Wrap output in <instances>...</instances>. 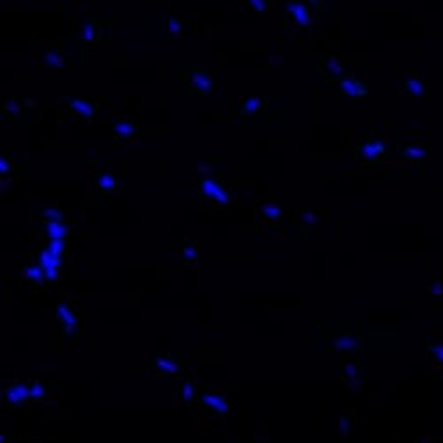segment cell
<instances>
[{
  "instance_id": "1",
  "label": "cell",
  "mask_w": 443,
  "mask_h": 443,
  "mask_svg": "<svg viewBox=\"0 0 443 443\" xmlns=\"http://www.w3.org/2000/svg\"><path fill=\"white\" fill-rule=\"evenodd\" d=\"M200 191H202V195H206V197H209V199H213L215 202H218L220 206H227L229 204V193H227L223 188H222L220 185H218L215 179H211V177H206V179H202V183H200Z\"/></svg>"
},
{
  "instance_id": "2",
  "label": "cell",
  "mask_w": 443,
  "mask_h": 443,
  "mask_svg": "<svg viewBox=\"0 0 443 443\" xmlns=\"http://www.w3.org/2000/svg\"><path fill=\"white\" fill-rule=\"evenodd\" d=\"M31 399V386L27 383H13L4 392V401L9 404H22Z\"/></svg>"
},
{
  "instance_id": "3",
  "label": "cell",
  "mask_w": 443,
  "mask_h": 443,
  "mask_svg": "<svg viewBox=\"0 0 443 443\" xmlns=\"http://www.w3.org/2000/svg\"><path fill=\"white\" fill-rule=\"evenodd\" d=\"M39 266L44 270V277L50 280L57 279V270L61 266V257L53 255L48 248L39 253Z\"/></svg>"
},
{
  "instance_id": "4",
  "label": "cell",
  "mask_w": 443,
  "mask_h": 443,
  "mask_svg": "<svg viewBox=\"0 0 443 443\" xmlns=\"http://www.w3.org/2000/svg\"><path fill=\"white\" fill-rule=\"evenodd\" d=\"M55 312H57L59 319H61V323L64 324V332L66 333H71L76 326H78V319H76L75 312L69 309L67 303L61 301V303L57 305V309H55Z\"/></svg>"
},
{
  "instance_id": "5",
  "label": "cell",
  "mask_w": 443,
  "mask_h": 443,
  "mask_svg": "<svg viewBox=\"0 0 443 443\" xmlns=\"http://www.w3.org/2000/svg\"><path fill=\"white\" fill-rule=\"evenodd\" d=\"M200 403L206 404V406L213 408L215 411L220 416H225L229 413V406H227V399L223 395H217V394H202L200 395Z\"/></svg>"
},
{
  "instance_id": "6",
  "label": "cell",
  "mask_w": 443,
  "mask_h": 443,
  "mask_svg": "<svg viewBox=\"0 0 443 443\" xmlns=\"http://www.w3.org/2000/svg\"><path fill=\"white\" fill-rule=\"evenodd\" d=\"M67 106L71 108V112L76 115H82L85 119H93L94 115V106L87 101V99H82V97H69L67 99Z\"/></svg>"
},
{
  "instance_id": "7",
  "label": "cell",
  "mask_w": 443,
  "mask_h": 443,
  "mask_svg": "<svg viewBox=\"0 0 443 443\" xmlns=\"http://www.w3.org/2000/svg\"><path fill=\"white\" fill-rule=\"evenodd\" d=\"M190 85L200 94H206L213 87V78L204 71H193L190 75Z\"/></svg>"
},
{
  "instance_id": "8",
  "label": "cell",
  "mask_w": 443,
  "mask_h": 443,
  "mask_svg": "<svg viewBox=\"0 0 443 443\" xmlns=\"http://www.w3.org/2000/svg\"><path fill=\"white\" fill-rule=\"evenodd\" d=\"M287 13L292 16V20L298 23L300 27H309L310 18L307 13V7L301 2H289L287 4Z\"/></svg>"
},
{
  "instance_id": "9",
  "label": "cell",
  "mask_w": 443,
  "mask_h": 443,
  "mask_svg": "<svg viewBox=\"0 0 443 443\" xmlns=\"http://www.w3.org/2000/svg\"><path fill=\"white\" fill-rule=\"evenodd\" d=\"M341 89H342V93L348 94V96H363V94L367 93L365 84H362L358 80H354L353 76H346V78H342Z\"/></svg>"
},
{
  "instance_id": "10",
  "label": "cell",
  "mask_w": 443,
  "mask_h": 443,
  "mask_svg": "<svg viewBox=\"0 0 443 443\" xmlns=\"http://www.w3.org/2000/svg\"><path fill=\"white\" fill-rule=\"evenodd\" d=\"M155 367L158 374H176L179 372V362L172 358H156Z\"/></svg>"
},
{
  "instance_id": "11",
  "label": "cell",
  "mask_w": 443,
  "mask_h": 443,
  "mask_svg": "<svg viewBox=\"0 0 443 443\" xmlns=\"http://www.w3.org/2000/svg\"><path fill=\"white\" fill-rule=\"evenodd\" d=\"M46 234L50 239H64L67 234V229L61 220H50L46 223Z\"/></svg>"
},
{
  "instance_id": "12",
  "label": "cell",
  "mask_w": 443,
  "mask_h": 443,
  "mask_svg": "<svg viewBox=\"0 0 443 443\" xmlns=\"http://www.w3.org/2000/svg\"><path fill=\"white\" fill-rule=\"evenodd\" d=\"M96 188L99 191H112L115 188V177L110 172H103L96 177Z\"/></svg>"
},
{
  "instance_id": "13",
  "label": "cell",
  "mask_w": 443,
  "mask_h": 443,
  "mask_svg": "<svg viewBox=\"0 0 443 443\" xmlns=\"http://www.w3.org/2000/svg\"><path fill=\"white\" fill-rule=\"evenodd\" d=\"M356 344H358V341H356L354 337H351V335H341V337H337L335 341H333V346H335L337 349H342V351L354 349Z\"/></svg>"
},
{
  "instance_id": "14",
  "label": "cell",
  "mask_w": 443,
  "mask_h": 443,
  "mask_svg": "<svg viewBox=\"0 0 443 443\" xmlns=\"http://www.w3.org/2000/svg\"><path fill=\"white\" fill-rule=\"evenodd\" d=\"M383 146H381L380 142H372V144H365V146L362 147V156L363 158H367V159H372V158H376V156L383 155Z\"/></svg>"
},
{
  "instance_id": "15",
  "label": "cell",
  "mask_w": 443,
  "mask_h": 443,
  "mask_svg": "<svg viewBox=\"0 0 443 443\" xmlns=\"http://www.w3.org/2000/svg\"><path fill=\"white\" fill-rule=\"evenodd\" d=\"M80 35H82V39L87 41V43H94V41L99 39V35H97V32H96V27H94L91 22H85L84 25H82Z\"/></svg>"
},
{
  "instance_id": "16",
  "label": "cell",
  "mask_w": 443,
  "mask_h": 443,
  "mask_svg": "<svg viewBox=\"0 0 443 443\" xmlns=\"http://www.w3.org/2000/svg\"><path fill=\"white\" fill-rule=\"evenodd\" d=\"M23 277H27L29 280H32V282H41V280L44 279V270L41 268L39 264L37 266H27L25 270H23Z\"/></svg>"
},
{
  "instance_id": "17",
  "label": "cell",
  "mask_w": 443,
  "mask_h": 443,
  "mask_svg": "<svg viewBox=\"0 0 443 443\" xmlns=\"http://www.w3.org/2000/svg\"><path fill=\"white\" fill-rule=\"evenodd\" d=\"M114 131L117 137L121 138H128L129 135H131L133 131H135V126H133L131 123H126V121H121V123H117L114 126Z\"/></svg>"
},
{
  "instance_id": "18",
  "label": "cell",
  "mask_w": 443,
  "mask_h": 443,
  "mask_svg": "<svg viewBox=\"0 0 443 443\" xmlns=\"http://www.w3.org/2000/svg\"><path fill=\"white\" fill-rule=\"evenodd\" d=\"M44 64L50 67H61L64 64V59L59 52H46L44 53Z\"/></svg>"
},
{
  "instance_id": "19",
  "label": "cell",
  "mask_w": 443,
  "mask_h": 443,
  "mask_svg": "<svg viewBox=\"0 0 443 443\" xmlns=\"http://www.w3.org/2000/svg\"><path fill=\"white\" fill-rule=\"evenodd\" d=\"M262 106V99L259 96H250L247 101L243 103V110L248 112V114H252V112H257L259 108Z\"/></svg>"
},
{
  "instance_id": "20",
  "label": "cell",
  "mask_w": 443,
  "mask_h": 443,
  "mask_svg": "<svg viewBox=\"0 0 443 443\" xmlns=\"http://www.w3.org/2000/svg\"><path fill=\"white\" fill-rule=\"evenodd\" d=\"M406 91L410 94H413V96H420L422 91H424V84H422L420 80H416V78L408 80L406 82Z\"/></svg>"
},
{
  "instance_id": "21",
  "label": "cell",
  "mask_w": 443,
  "mask_h": 443,
  "mask_svg": "<svg viewBox=\"0 0 443 443\" xmlns=\"http://www.w3.org/2000/svg\"><path fill=\"white\" fill-rule=\"evenodd\" d=\"M64 248H66V241H64V239H50L48 250L53 253V255L61 257V253L64 252Z\"/></svg>"
},
{
  "instance_id": "22",
  "label": "cell",
  "mask_w": 443,
  "mask_h": 443,
  "mask_svg": "<svg viewBox=\"0 0 443 443\" xmlns=\"http://www.w3.org/2000/svg\"><path fill=\"white\" fill-rule=\"evenodd\" d=\"M262 215L268 218H279L280 217V208L277 204H268V206H262L261 208Z\"/></svg>"
},
{
  "instance_id": "23",
  "label": "cell",
  "mask_w": 443,
  "mask_h": 443,
  "mask_svg": "<svg viewBox=\"0 0 443 443\" xmlns=\"http://www.w3.org/2000/svg\"><path fill=\"white\" fill-rule=\"evenodd\" d=\"M44 397V388L39 381H35L34 385L31 386V399L32 401H41Z\"/></svg>"
},
{
  "instance_id": "24",
  "label": "cell",
  "mask_w": 443,
  "mask_h": 443,
  "mask_svg": "<svg viewBox=\"0 0 443 443\" xmlns=\"http://www.w3.org/2000/svg\"><path fill=\"white\" fill-rule=\"evenodd\" d=\"M197 253H199V247L197 245H188V247L183 248V257H185L186 261L197 259Z\"/></svg>"
},
{
  "instance_id": "25",
  "label": "cell",
  "mask_w": 443,
  "mask_h": 443,
  "mask_svg": "<svg viewBox=\"0 0 443 443\" xmlns=\"http://www.w3.org/2000/svg\"><path fill=\"white\" fill-rule=\"evenodd\" d=\"M191 397H193V386H191L190 381H186L181 388V399L185 403H188V401H191Z\"/></svg>"
},
{
  "instance_id": "26",
  "label": "cell",
  "mask_w": 443,
  "mask_h": 443,
  "mask_svg": "<svg viewBox=\"0 0 443 443\" xmlns=\"http://www.w3.org/2000/svg\"><path fill=\"white\" fill-rule=\"evenodd\" d=\"M328 69H330V73H333V75H342V66H341V62L337 61L335 57L328 59Z\"/></svg>"
},
{
  "instance_id": "27",
  "label": "cell",
  "mask_w": 443,
  "mask_h": 443,
  "mask_svg": "<svg viewBox=\"0 0 443 443\" xmlns=\"http://www.w3.org/2000/svg\"><path fill=\"white\" fill-rule=\"evenodd\" d=\"M13 168V161L9 159V156H2V159H0V174H2V177H5V174L9 172Z\"/></svg>"
},
{
  "instance_id": "28",
  "label": "cell",
  "mask_w": 443,
  "mask_h": 443,
  "mask_svg": "<svg viewBox=\"0 0 443 443\" xmlns=\"http://www.w3.org/2000/svg\"><path fill=\"white\" fill-rule=\"evenodd\" d=\"M181 27H183V20L181 18H170V23H168V29H170V32H172L174 35L179 34V31H181Z\"/></svg>"
},
{
  "instance_id": "29",
  "label": "cell",
  "mask_w": 443,
  "mask_h": 443,
  "mask_svg": "<svg viewBox=\"0 0 443 443\" xmlns=\"http://www.w3.org/2000/svg\"><path fill=\"white\" fill-rule=\"evenodd\" d=\"M43 215H44V217H46V218H48V222H50V220H61V218H62V213L59 211L57 208H46V209H44V211H43Z\"/></svg>"
},
{
  "instance_id": "30",
  "label": "cell",
  "mask_w": 443,
  "mask_h": 443,
  "mask_svg": "<svg viewBox=\"0 0 443 443\" xmlns=\"http://www.w3.org/2000/svg\"><path fill=\"white\" fill-rule=\"evenodd\" d=\"M4 110L9 112V114H18V112H20V108H18L16 101H14L13 97H7V99L4 101Z\"/></svg>"
},
{
  "instance_id": "31",
  "label": "cell",
  "mask_w": 443,
  "mask_h": 443,
  "mask_svg": "<svg viewBox=\"0 0 443 443\" xmlns=\"http://www.w3.org/2000/svg\"><path fill=\"white\" fill-rule=\"evenodd\" d=\"M406 155L410 156V158H422V156L425 155L424 153V149H422V147H408L406 149Z\"/></svg>"
},
{
  "instance_id": "32",
  "label": "cell",
  "mask_w": 443,
  "mask_h": 443,
  "mask_svg": "<svg viewBox=\"0 0 443 443\" xmlns=\"http://www.w3.org/2000/svg\"><path fill=\"white\" fill-rule=\"evenodd\" d=\"M433 354H434V358H436V360L443 362V344L434 346V348H433Z\"/></svg>"
},
{
  "instance_id": "33",
  "label": "cell",
  "mask_w": 443,
  "mask_h": 443,
  "mask_svg": "<svg viewBox=\"0 0 443 443\" xmlns=\"http://www.w3.org/2000/svg\"><path fill=\"white\" fill-rule=\"evenodd\" d=\"M250 4H252V7L255 9V11H264L266 9V2L264 0H248Z\"/></svg>"
},
{
  "instance_id": "34",
  "label": "cell",
  "mask_w": 443,
  "mask_h": 443,
  "mask_svg": "<svg viewBox=\"0 0 443 443\" xmlns=\"http://www.w3.org/2000/svg\"><path fill=\"white\" fill-rule=\"evenodd\" d=\"M344 372L349 378H354V376H356V365H353V363H348V365L344 367Z\"/></svg>"
},
{
  "instance_id": "35",
  "label": "cell",
  "mask_w": 443,
  "mask_h": 443,
  "mask_svg": "<svg viewBox=\"0 0 443 443\" xmlns=\"http://www.w3.org/2000/svg\"><path fill=\"white\" fill-rule=\"evenodd\" d=\"M303 220H305V222H312V223H316V222H317V218H316V215H314V213H305V215H303Z\"/></svg>"
},
{
  "instance_id": "36",
  "label": "cell",
  "mask_w": 443,
  "mask_h": 443,
  "mask_svg": "<svg viewBox=\"0 0 443 443\" xmlns=\"http://www.w3.org/2000/svg\"><path fill=\"white\" fill-rule=\"evenodd\" d=\"M341 429L342 433H348V420L346 418H341Z\"/></svg>"
},
{
  "instance_id": "37",
  "label": "cell",
  "mask_w": 443,
  "mask_h": 443,
  "mask_svg": "<svg viewBox=\"0 0 443 443\" xmlns=\"http://www.w3.org/2000/svg\"><path fill=\"white\" fill-rule=\"evenodd\" d=\"M310 2H312V4H316V5L319 4V0H310Z\"/></svg>"
}]
</instances>
